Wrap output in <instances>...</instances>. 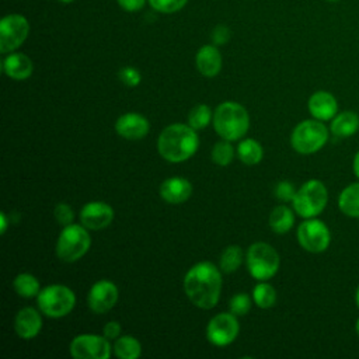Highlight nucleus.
Here are the masks:
<instances>
[{"instance_id":"58836bf2","label":"nucleus","mask_w":359,"mask_h":359,"mask_svg":"<svg viewBox=\"0 0 359 359\" xmlns=\"http://www.w3.org/2000/svg\"><path fill=\"white\" fill-rule=\"evenodd\" d=\"M7 227H8V222H7V216L4 212L0 213V233L4 234L7 231Z\"/></svg>"},{"instance_id":"f3484780","label":"nucleus","mask_w":359,"mask_h":359,"mask_svg":"<svg viewBox=\"0 0 359 359\" xmlns=\"http://www.w3.org/2000/svg\"><path fill=\"white\" fill-rule=\"evenodd\" d=\"M160 196L171 205H180L192 195V185L184 177H170L160 185Z\"/></svg>"},{"instance_id":"f704fd0d","label":"nucleus","mask_w":359,"mask_h":359,"mask_svg":"<svg viewBox=\"0 0 359 359\" xmlns=\"http://www.w3.org/2000/svg\"><path fill=\"white\" fill-rule=\"evenodd\" d=\"M275 195L278 199H280L283 202H292L296 195V188L289 181H280L275 187Z\"/></svg>"},{"instance_id":"393cba45","label":"nucleus","mask_w":359,"mask_h":359,"mask_svg":"<svg viewBox=\"0 0 359 359\" xmlns=\"http://www.w3.org/2000/svg\"><path fill=\"white\" fill-rule=\"evenodd\" d=\"M13 287H14L15 293L20 297H24V299L35 297L41 292L39 280L34 275H31L28 272L18 273L14 278V280H13Z\"/></svg>"},{"instance_id":"1a4fd4ad","label":"nucleus","mask_w":359,"mask_h":359,"mask_svg":"<svg viewBox=\"0 0 359 359\" xmlns=\"http://www.w3.org/2000/svg\"><path fill=\"white\" fill-rule=\"evenodd\" d=\"M297 241L303 250L318 254L328 248L331 243V231L323 220L310 217L299 224Z\"/></svg>"},{"instance_id":"7ed1b4c3","label":"nucleus","mask_w":359,"mask_h":359,"mask_svg":"<svg viewBox=\"0 0 359 359\" xmlns=\"http://www.w3.org/2000/svg\"><path fill=\"white\" fill-rule=\"evenodd\" d=\"M213 128L222 139L238 140L250 128L248 112L238 102H222L213 112Z\"/></svg>"},{"instance_id":"423d86ee","label":"nucleus","mask_w":359,"mask_h":359,"mask_svg":"<svg viewBox=\"0 0 359 359\" xmlns=\"http://www.w3.org/2000/svg\"><path fill=\"white\" fill-rule=\"evenodd\" d=\"M91 245L88 229L83 224H69L60 231L56 241V255L63 262H74L84 257Z\"/></svg>"},{"instance_id":"c03bdc74","label":"nucleus","mask_w":359,"mask_h":359,"mask_svg":"<svg viewBox=\"0 0 359 359\" xmlns=\"http://www.w3.org/2000/svg\"><path fill=\"white\" fill-rule=\"evenodd\" d=\"M327 1H338V0H327Z\"/></svg>"},{"instance_id":"412c9836","label":"nucleus","mask_w":359,"mask_h":359,"mask_svg":"<svg viewBox=\"0 0 359 359\" xmlns=\"http://www.w3.org/2000/svg\"><path fill=\"white\" fill-rule=\"evenodd\" d=\"M330 130L337 137H351L359 130V115L353 111L338 112L331 119Z\"/></svg>"},{"instance_id":"ddd939ff","label":"nucleus","mask_w":359,"mask_h":359,"mask_svg":"<svg viewBox=\"0 0 359 359\" xmlns=\"http://www.w3.org/2000/svg\"><path fill=\"white\" fill-rule=\"evenodd\" d=\"M118 296L116 285L108 279H101L91 286L87 296V304L91 311L104 314L116 304Z\"/></svg>"},{"instance_id":"f257e3e1","label":"nucleus","mask_w":359,"mask_h":359,"mask_svg":"<svg viewBox=\"0 0 359 359\" xmlns=\"http://www.w3.org/2000/svg\"><path fill=\"white\" fill-rule=\"evenodd\" d=\"M184 290L194 306L213 309L222 292V271L208 261L195 264L185 273Z\"/></svg>"},{"instance_id":"9d476101","label":"nucleus","mask_w":359,"mask_h":359,"mask_svg":"<svg viewBox=\"0 0 359 359\" xmlns=\"http://www.w3.org/2000/svg\"><path fill=\"white\" fill-rule=\"evenodd\" d=\"M112 346L105 335L80 334L70 342V355L74 359H108Z\"/></svg>"},{"instance_id":"6ab92c4d","label":"nucleus","mask_w":359,"mask_h":359,"mask_svg":"<svg viewBox=\"0 0 359 359\" xmlns=\"http://www.w3.org/2000/svg\"><path fill=\"white\" fill-rule=\"evenodd\" d=\"M195 62L198 72L205 77H215L222 70V53L216 45H203L199 48Z\"/></svg>"},{"instance_id":"9b49d317","label":"nucleus","mask_w":359,"mask_h":359,"mask_svg":"<svg viewBox=\"0 0 359 359\" xmlns=\"http://www.w3.org/2000/svg\"><path fill=\"white\" fill-rule=\"evenodd\" d=\"M29 24L21 14H8L0 21V52L11 53L27 39Z\"/></svg>"},{"instance_id":"c756f323","label":"nucleus","mask_w":359,"mask_h":359,"mask_svg":"<svg viewBox=\"0 0 359 359\" xmlns=\"http://www.w3.org/2000/svg\"><path fill=\"white\" fill-rule=\"evenodd\" d=\"M234 158V147L230 140H220L212 149V161L220 167L229 165Z\"/></svg>"},{"instance_id":"cd10ccee","label":"nucleus","mask_w":359,"mask_h":359,"mask_svg":"<svg viewBox=\"0 0 359 359\" xmlns=\"http://www.w3.org/2000/svg\"><path fill=\"white\" fill-rule=\"evenodd\" d=\"M243 262V250L238 245H229L220 255V271L224 273L236 272Z\"/></svg>"},{"instance_id":"f03ea898","label":"nucleus","mask_w":359,"mask_h":359,"mask_svg":"<svg viewBox=\"0 0 359 359\" xmlns=\"http://www.w3.org/2000/svg\"><path fill=\"white\" fill-rule=\"evenodd\" d=\"M199 146L196 130L184 123H172L164 128L157 139L160 156L170 163H182L192 157Z\"/></svg>"},{"instance_id":"39448f33","label":"nucleus","mask_w":359,"mask_h":359,"mask_svg":"<svg viewBox=\"0 0 359 359\" xmlns=\"http://www.w3.org/2000/svg\"><path fill=\"white\" fill-rule=\"evenodd\" d=\"M328 191L320 180L306 181L297 191L292 201L293 210L300 217H317L327 206Z\"/></svg>"},{"instance_id":"e433bc0d","label":"nucleus","mask_w":359,"mask_h":359,"mask_svg":"<svg viewBox=\"0 0 359 359\" xmlns=\"http://www.w3.org/2000/svg\"><path fill=\"white\" fill-rule=\"evenodd\" d=\"M121 324L118 321H108L105 325H104V335L112 341V339H116L119 335H121Z\"/></svg>"},{"instance_id":"bb28decb","label":"nucleus","mask_w":359,"mask_h":359,"mask_svg":"<svg viewBox=\"0 0 359 359\" xmlns=\"http://www.w3.org/2000/svg\"><path fill=\"white\" fill-rule=\"evenodd\" d=\"M252 300L261 309H269L276 303V290L266 282H259L252 289Z\"/></svg>"},{"instance_id":"a211bd4d","label":"nucleus","mask_w":359,"mask_h":359,"mask_svg":"<svg viewBox=\"0 0 359 359\" xmlns=\"http://www.w3.org/2000/svg\"><path fill=\"white\" fill-rule=\"evenodd\" d=\"M14 328L20 338L32 339L42 328V317L34 307H24L15 316Z\"/></svg>"},{"instance_id":"4be33fe9","label":"nucleus","mask_w":359,"mask_h":359,"mask_svg":"<svg viewBox=\"0 0 359 359\" xmlns=\"http://www.w3.org/2000/svg\"><path fill=\"white\" fill-rule=\"evenodd\" d=\"M339 210L353 219H359V181L345 187L338 196Z\"/></svg>"},{"instance_id":"c85d7f7f","label":"nucleus","mask_w":359,"mask_h":359,"mask_svg":"<svg viewBox=\"0 0 359 359\" xmlns=\"http://www.w3.org/2000/svg\"><path fill=\"white\" fill-rule=\"evenodd\" d=\"M213 119V112L209 105L198 104L188 114V125L195 130L205 129Z\"/></svg>"},{"instance_id":"20e7f679","label":"nucleus","mask_w":359,"mask_h":359,"mask_svg":"<svg viewBox=\"0 0 359 359\" xmlns=\"http://www.w3.org/2000/svg\"><path fill=\"white\" fill-rule=\"evenodd\" d=\"M330 132L323 121L316 118L297 123L290 135L292 147L300 154H313L328 142Z\"/></svg>"},{"instance_id":"5701e85b","label":"nucleus","mask_w":359,"mask_h":359,"mask_svg":"<svg viewBox=\"0 0 359 359\" xmlns=\"http://www.w3.org/2000/svg\"><path fill=\"white\" fill-rule=\"evenodd\" d=\"M294 210L287 208L286 205L276 206L269 215V227L276 234L287 233L294 224Z\"/></svg>"},{"instance_id":"dca6fc26","label":"nucleus","mask_w":359,"mask_h":359,"mask_svg":"<svg viewBox=\"0 0 359 359\" xmlns=\"http://www.w3.org/2000/svg\"><path fill=\"white\" fill-rule=\"evenodd\" d=\"M307 108L313 118L323 122L331 121L338 114L337 98L325 90H318L313 93L309 98Z\"/></svg>"},{"instance_id":"473e14b6","label":"nucleus","mask_w":359,"mask_h":359,"mask_svg":"<svg viewBox=\"0 0 359 359\" xmlns=\"http://www.w3.org/2000/svg\"><path fill=\"white\" fill-rule=\"evenodd\" d=\"M118 79L128 87H136L142 81V74L136 67L132 66H125L119 69L118 72Z\"/></svg>"},{"instance_id":"a878e982","label":"nucleus","mask_w":359,"mask_h":359,"mask_svg":"<svg viewBox=\"0 0 359 359\" xmlns=\"http://www.w3.org/2000/svg\"><path fill=\"white\" fill-rule=\"evenodd\" d=\"M238 158L247 165H255L262 160L264 150L262 146L255 139H244L237 146Z\"/></svg>"},{"instance_id":"37998d69","label":"nucleus","mask_w":359,"mask_h":359,"mask_svg":"<svg viewBox=\"0 0 359 359\" xmlns=\"http://www.w3.org/2000/svg\"><path fill=\"white\" fill-rule=\"evenodd\" d=\"M59 1H62V3H66V4H67V3H72V1H74V0H59Z\"/></svg>"},{"instance_id":"aec40b11","label":"nucleus","mask_w":359,"mask_h":359,"mask_svg":"<svg viewBox=\"0 0 359 359\" xmlns=\"http://www.w3.org/2000/svg\"><path fill=\"white\" fill-rule=\"evenodd\" d=\"M3 72L13 80H27L34 72V63L25 53H10L3 60Z\"/></svg>"},{"instance_id":"b1692460","label":"nucleus","mask_w":359,"mask_h":359,"mask_svg":"<svg viewBox=\"0 0 359 359\" xmlns=\"http://www.w3.org/2000/svg\"><path fill=\"white\" fill-rule=\"evenodd\" d=\"M114 353L119 359H137L142 355V345L132 335H119L114 342Z\"/></svg>"},{"instance_id":"ea45409f","label":"nucleus","mask_w":359,"mask_h":359,"mask_svg":"<svg viewBox=\"0 0 359 359\" xmlns=\"http://www.w3.org/2000/svg\"><path fill=\"white\" fill-rule=\"evenodd\" d=\"M352 170H353V174L356 175V178L359 180V150L356 151L355 157H353V161H352Z\"/></svg>"},{"instance_id":"a19ab883","label":"nucleus","mask_w":359,"mask_h":359,"mask_svg":"<svg viewBox=\"0 0 359 359\" xmlns=\"http://www.w3.org/2000/svg\"><path fill=\"white\" fill-rule=\"evenodd\" d=\"M355 303H356V306H358V309H359V285H358L356 292H355Z\"/></svg>"},{"instance_id":"2eb2a0df","label":"nucleus","mask_w":359,"mask_h":359,"mask_svg":"<svg viewBox=\"0 0 359 359\" xmlns=\"http://www.w3.org/2000/svg\"><path fill=\"white\" fill-rule=\"evenodd\" d=\"M115 130L123 139L139 140L149 133L150 123L146 116L137 112H128L116 119Z\"/></svg>"},{"instance_id":"f8f14e48","label":"nucleus","mask_w":359,"mask_h":359,"mask_svg":"<svg viewBox=\"0 0 359 359\" xmlns=\"http://www.w3.org/2000/svg\"><path fill=\"white\" fill-rule=\"evenodd\" d=\"M240 325L237 316L230 313H219L212 317L206 327L208 341L216 346L230 345L238 335Z\"/></svg>"},{"instance_id":"79ce46f5","label":"nucleus","mask_w":359,"mask_h":359,"mask_svg":"<svg viewBox=\"0 0 359 359\" xmlns=\"http://www.w3.org/2000/svg\"><path fill=\"white\" fill-rule=\"evenodd\" d=\"M355 331H356V335L359 337V318H358L356 323H355Z\"/></svg>"},{"instance_id":"72a5a7b5","label":"nucleus","mask_w":359,"mask_h":359,"mask_svg":"<svg viewBox=\"0 0 359 359\" xmlns=\"http://www.w3.org/2000/svg\"><path fill=\"white\" fill-rule=\"evenodd\" d=\"M53 215H55V219L57 220V223L62 224L63 227L72 224L73 220H74V212H73L72 206L67 205V203H65V202H59V203L55 206Z\"/></svg>"},{"instance_id":"c9c22d12","label":"nucleus","mask_w":359,"mask_h":359,"mask_svg":"<svg viewBox=\"0 0 359 359\" xmlns=\"http://www.w3.org/2000/svg\"><path fill=\"white\" fill-rule=\"evenodd\" d=\"M210 36H212V41H213L215 45H224V43L229 42V39L231 36V32H230L227 25L219 24L213 28Z\"/></svg>"},{"instance_id":"7c9ffc66","label":"nucleus","mask_w":359,"mask_h":359,"mask_svg":"<svg viewBox=\"0 0 359 359\" xmlns=\"http://www.w3.org/2000/svg\"><path fill=\"white\" fill-rule=\"evenodd\" d=\"M229 306L234 316H245L251 309V299L245 293H237L230 299Z\"/></svg>"},{"instance_id":"4c0bfd02","label":"nucleus","mask_w":359,"mask_h":359,"mask_svg":"<svg viewBox=\"0 0 359 359\" xmlns=\"http://www.w3.org/2000/svg\"><path fill=\"white\" fill-rule=\"evenodd\" d=\"M146 0H118V4L122 10L133 13V11H139L143 8Z\"/></svg>"},{"instance_id":"6e6552de","label":"nucleus","mask_w":359,"mask_h":359,"mask_svg":"<svg viewBox=\"0 0 359 359\" xmlns=\"http://www.w3.org/2000/svg\"><path fill=\"white\" fill-rule=\"evenodd\" d=\"M36 300L42 314L49 318H62L67 316L76 304L73 290L65 285H49L41 289Z\"/></svg>"},{"instance_id":"0eeeda50","label":"nucleus","mask_w":359,"mask_h":359,"mask_svg":"<svg viewBox=\"0 0 359 359\" xmlns=\"http://www.w3.org/2000/svg\"><path fill=\"white\" fill-rule=\"evenodd\" d=\"M279 265V254L268 243L257 241L247 250V269L257 280H268L275 276Z\"/></svg>"},{"instance_id":"4468645a","label":"nucleus","mask_w":359,"mask_h":359,"mask_svg":"<svg viewBox=\"0 0 359 359\" xmlns=\"http://www.w3.org/2000/svg\"><path fill=\"white\" fill-rule=\"evenodd\" d=\"M114 220V209L105 202H88L80 210V223L88 230H102Z\"/></svg>"},{"instance_id":"2f4dec72","label":"nucleus","mask_w":359,"mask_h":359,"mask_svg":"<svg viewBox=\"0 0 359 359\" xmlns=\"http://www.w3.org/2000/svg\"><path fill=\"white\" fill-rule=\"evenodd\" d=\"M188 0H149V4L158 13L171 14L175 11H180Z\"/></svg>"}]
</instances>
